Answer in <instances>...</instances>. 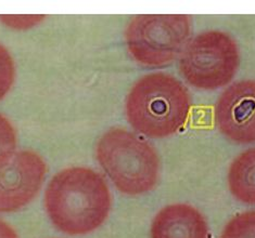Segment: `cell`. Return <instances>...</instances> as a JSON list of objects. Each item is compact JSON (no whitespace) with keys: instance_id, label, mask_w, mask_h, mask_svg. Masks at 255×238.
Wrapping results in <instances>:
<instances>
[{"instance_id":"obj_6","label":"cell","mask_w":255,"mask_h":238,"mask_svg":"<svg viewBox=\"0 0 255 238\" xmlns=\"http://www.w3.org/2000/svg\"><path fill=\"white\" fill-rule=\"evenodd\" d=\"M44 159L32 151L16 153L0 169V213L14 212L31 203L46 175Z\"/></svg>"},{"instance_id":"obj_10","label":"cell","mask_w":255,"mask_h":238,"mask_svg":"<svg viewBox=\"0 0 255 238\" xmlns=\"http://www.w3.org/2000/svg\"><path fill=\"white\" fill-rule=\"evenodd\" d=\"M221 238H255V210L234 217L226 224Z\"/></svg>"},{"instance_id":"obj_5","label":"cell","mask_w":255,"mask_h":238,"mask_svg":"<svg viewBox=\"0 0 255 238\" xmlns=\"http://www.w3.org/2000/svg\"><path fill=\"white\" fill-rule=\"evenodd\" d=\"M239 64V48L233 37L209 30L188 42L180 54L179 71L192 87L215 90L233 80Z\"/></svg>"},{"instance_id":"obj_13","label":"cell","mask_w":255,"mask_h":238,"mask_svg":"<svg viewBox=\"0 0 255 238\" xmlns=\"http://www.w3.org/2000/svg\"><path fill=\"white\" fill-rule=\"evenodd\" d=\"M45 19V15H0V21L4 25H7L14 29H26L37 25L42 20Z\"/></svg>"},{"instance_id":"obj_1","label":"cell","mask_w":255,"mask_h":238,"mask_svg":"<svg viewBox=\"0 0 255 238\" xmlns=\"http://www.w3.org/2000/svg\"><path fill=\"white\" fill-rule=\"evenodd\" d=\"M111 193L106 180L95 170L68 168L53 176L45 193L50 221L68 235L96 231L111 210Z\"/></svg>"},{"instance_id":"obj_4","label":"cell","mask_w":255,"mask_h":238,"mask_svg":"<svg viewBox=\"0 0 255 238\" xmlns=\"http://www.w3.org/2000/svg\"><path fill=\"white\" fill-rule=\"evenodd\" d=\"M191 36L186 14H140L125 32L127 49L133 60L145 66H164L184 51Z\"/></svg>"},{"instance_id":"obj_9","label":"cell","mask_w":255,"mask_h":238,"mask_svg":"<svg viewBox=\"0 0 255 238\" xmlns=\"http://www.w3.org/2000/svg\"><path fill=\"white\" fill-rule=\"evenodd\" d=\"M228 186L240 203L255 205V148L242 153L230 164Z\"/></svg>"},{"instance_id":"obj_3","label":"cell","mask_w":255,"mask_h":238,"mask_svg":"<svg viewBox=\"0 0 255 238\" xmlns=\"http://www.w3.org/2000/svg\"><path fill=\"white\" fill-rule=\"evenodd\" d=\"M97 159L114 186L136 196L153 190L159 179L160 161L148 142L124 129H112L97 144Z\"/></svg>"},{"instance_id":"obj_2","label":"cell","mask_w":255,"mask_h":238,"mask_svg":"<svg viewBox=\"0 0 255 238\" xmlns=\"http://www.w3.org/2000/svg\"><path fill=\"white\" fill-rule=\"evenodd\" d=\"M190 107V95L178 79L153 73L133 84L126 100V116L138 132L161 139L185 126Z\"/></svg>"},{"instance_id":"obj_12","label":"cell","mask_w":255,"mask_h":238,"mask_svg":"<svg viewBox=\"0 0 255 238\" xmlns=\"http://www.w3.org/2000/svg\"><path fill=\"white\" fill-rule=\"evenodd\" d=\"M15 79V65L11 54L0 45V100L7 95Z\"/></svg>"},{"instance_id":"obj_11","label":"cell","mask_w":255,"mask_h":238,"mask_svg":"<svg viewBox=\"0 0 255 238\" xmlns=\"http://www.w3.org/2000/svg\"><path fill=\"white\" fill-rule=\"evenodd\" d=\"M16 134L13 126L0 114V169L11 161L15 155Z\"/></svg>"},{"instance_id":"obj_8","label":"cell","mask_w":255,"mask_h":238,"mask_svg":"<svg viewBox=\"0 0 255 238\" xmlns=\"http://www.w3.org/2000/svg\"><path fill=\"white\" fill-rule=\"evenodd\" d=\"M209 228L204 217L192 206L173 204L154 217L151 238H208Z\"/></svg>"},{"instance_id":"obj_14","label":"cell","mask_w":255,"mask_h":238,"mask_svg":"<svg viewBox=\"0 0 255 238\" xmlns=\"http://www.w3.org/2000/svg\"><path fill=\"white\" fill-rule=\"evenodd\" d=\"M0 238H19L13 228L0 220Z\"/></svg>"},{"instance_id":"obj_7","label":"cell","mask_w":255,"mask_h":238,"mask_svg":"<svg viewBox=\"0 0 255 238\" xmlns=\"http://www.w3.org/2000/svg\"><path fill=\"white\" fill-rule=\"evenodd\" d=\"M215 121L224 137L238 144L255 142V81L244 80L224 91L215 106Z\"/></svg>"}]
</instances>
